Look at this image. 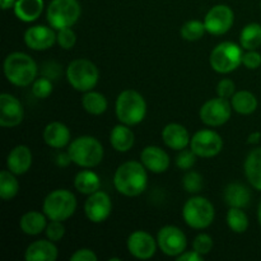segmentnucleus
<instances>
[{
	"label": "nucleus",
	"instance_id": "nucleus-15",
	"mask_svg": "<svg viewBox=\"0 0 261 261\" xmlns=\"http://www.w3.org/2000/svg\"><path fill=\"white\" fill-rule=\"evenodd\" d=\"M127 251L139 260H148L154 256L157 251V240L145 231H135L127 237Z\"/></svg>",
	"mask_w": 261,
	"mask_h": 261
},
{
	"label": "nucleus",
	"instance_id": "nucleus-6",
	"mask_svg": "<svg viewBox=\"0 0 261 261\" xmlns=\"http://www.w3.org/2000/svg\"><path fill=\"white\" fill-rule=\"evenodd\" d=\"M98 68L87 59L73 60L66 68V79L78 92L92 91L98 83Z\"/></svg>",
	"mask_w": 261,
	"mask_h": 261
},
{
	"label": "nucleus",
	"instance_id": "nucleus-16",
	"mask_svg": "<svg viewBox=\"0 0 261 261\" xmlns=\"http://www.w3.org/2000/svg\"><path fill=\"white\" fill-rule=\"evenodd\" d=\"M0 126L14 127L23 121L24 110L19 99L12 94H0Z\"/></svg>",
	"mask_w": 261,
	"mask_h": 261
},
{
	"label": "nucleus",
	"instance_id": "nucleus-35",
	"mask_svg": "<svg viewBox=\"0 0 261 261\" xmlns=\"http://www.w3.org/2000/svg\"><path fill=\"white\" fill-rule=\"evenodd\" d=\"M203 177L196 171H189L182 178V186L188 193L196 194L203 189Z\"/></svg>",
	"mask_w": 261,
	"mask_h": 261
},
{
	"label": "nucleus",
	"instance_id": "nucleus-45",
	"mask_svg": "<svg viewBox=\"0 0 261 261\" xmlns=\"http://www.w3.org/2000/svg\"><path fill=\"white\" fill-rule=\"evenodd\" d=\"M70 162H73V161H71L70 154L68 152L56 155V165L60 166V167H66V166L70 165Z\"/></svg>",
	"mask_w": 261,
	"mask_h": 261
},
{
	"label": "nucleus",
	"instance_id": "nucleus-22",
	"mask_svg": "<svg viewBox=\"0 0 261 261\" xmlns=\"http://www.w3.org/2000/svg\"><path fill=\"white\" fill-rule=\"evenodd\" d=\"M43 140L48 147L61 149L70 143V130L63 122H50L43 130Z\"/></svg>",
	"mask_w": 261,
	"mask_h": 261
},
{
	"label": "nucleus",
	"instance_id": "nucleus-23",
	"mask_svg": "<svg viewBox=\"0 0 261 261\" xmlns=\"http://www.w3.org/2000/svg\"><path fill=\"white\" fill-rule=\"evenodd\" d=\"M110 143L112 148L117 152H127L133 148L135 143V135L129 125L119 124L114 126L110 134Z\"/></svg>",
	"mask_w": 261,
	"mask_h": 261
},
{
	"label": "nucleus",
	"instance_id": "nucleus-31",
	"mask_svg": "<svg viewBox=\"0 0 261 261\" xmlns=\"http://www.w3.org/2000/svg\"><path fill=\"white\" fill-rule=\"evenodd\" d=\"M240 43L245 50H256L261 46V24L250 23L240 35Z\"/></svg>",
	"mask_w": 261,
	"mask_h": 261
},
{
	"label": "nucleus",
	"instance_id": "nucleus-36",
	"mask_svg": "<svg viewBox=\"0 0 261 261\" xmlns=\"http://www.w3.org/2000/svg\"><path fill=\"white\" fill-rule=\"evenodd\" d=\"M32 93L37 98H47L53 93V83L48 78H38L32 83Z\"/></svg>",
	"mask_w": 261,
	"mask_h": 261
},
{
	"label": "nucleus",
	"instance_id": "nucleus-26",
	"mask_svg": "<svg viewBox=\"0 0 261 261\" xmlns=\"http://www.w3.org/2000/svg\"><path fill=\"white\" fill-rule=\"evenodd\" d=\"M224 200L229 206L233 208H245L250 204L251 193L249 188L239 182L229 184L224 190Z\"/></svg>",
	"mask_w": 261,
	"mask_h": 261
},
{
	"label": "nucleus",
	"instance_id": "nucleus-12",
	"mask_svg": "<svg viewBox=\"0 0 261 261\" xmlns=\"http://www.w3.org/2000/svg\"><path fill=\"white\" fill-rule=\"evenodd\" d=\"M157 244L161 251L167 256L177 257L188 246L185 233L178 227L165 226L158 231Z\"/></svg>",
	"mask_w": 261,
	"mask_h": 261
},
{
	"label": "nucleus",
	"instance_id": "nucleus-34",
	"mask_svg": "<svg viewBox=\"0 0 261 261\" xmlns=\"http://www.w3.org/2000/svg\"><path fill=\"white\" fill-rule=\"evenodd\" d=\"M205 24L200 20H189L181 27V37L186 41H198L200 40L205 32Z\"/></svg>",
	"mask_w": 261,
	"mask_h": 261
},
{
	"label": "nucleus",
	"instance_id": "nucleus-2",
	"mask_svg": "<svg viewBox=\"0 0 261 261\" xmlns=\"http://www.w3.org/2000/svg\"><path fill=\"white\" fill-rule=\"evenodd\" d=\"M36 61L24 53H12L4 60V74L8 82L17 87H27L37 78Z\"/></svg>",
	"mask_w": 261,
	"mask_h": 261
},
{
	"label": "nucleus",
	"instance_id": "nucleus-42",
	"mask_svg": "<svg viewBox=\"0 0 261 261\" xmlns=\"http://www.w3.org/2000/svg\"><path fill=\"white\" fill-rule=\"evenodd\" d=\"M242 64L250 70L260 68L261 65V55L256 50H247V53L242 56Z\"/></svg>",
	"mask_w": 261,
	"mask_h": 261
},
{
	"label": "nucleus",
	"instance_id": "nucleus-9",
	"mask_svg": "<svg viewBox=\"0 0 261 261\" xmlns=\"http://www.w3.org/2000/svg\"><path fill=\"white\" fill-rule=\"evenodd\" d=\"M242 53L241 46L233 42H221L213 48L209 56V63L212 69L219 74H227L236 70L242 64Z\"/></svg>",
	"mask_w": 261,
	"mask_h": 261
},
{
	"label": "nucleus",
	"instance_id": "nucleus-32",
	"mask_svg": "<svg viewBox=\"0 0 261 261\" xmlns=\"http://www.w3.org/2000/svg\"><path fill=\"white\" fill-rule=\"evenodd\" d=\"M19 191V182L13 172L4 170L0 172V198L3 200H12Z\"/></svg>",
	"mask_w": 261,
	"mask_h": 261
},
{
	"label": "nucleus",
	"instance_id": "nucleus-5",
	"mask_svg": "<svg viewBox=\"0 0 261 261\" xmlns=\"http://www.w3.org/2000/svg\"><path fill=\"white\" fill-rule=\"evenodd\" d=\"M42 211L50 221L64 222L76 211V199L71 191L65 189L54 190L45 198Z\"/></svg>",
	"mask_w": 261,
	"mask_h": 261
},
{
	"label": "nucleus",
	"instance_id": "nucleus-7",
	"mask_svg": "<svg viewBox=\"0 0 261 261\" xmlns=\"http://www.w3.org/2000/svg\"><path fill=\"white\" fill-rule=\"evenodd\" d=\"M216 211L211 201L203 196H194L185 203L182 208L184 221L194 229L208 228L214 221Z\"/></svg>",
	"mask_w": 261,
	"mask_h": 261
},
{
	"label": "nucleus",
	"instance_id": "nucleus-1",
	"mask_svg": "<svg viewBox=\"0 0 261 261\" xmlns=\"http://www.w3.org/2000/svg\"><path fill=\"white\" fill-rule=\"evenodd\" d=\"M148 185L147 168L142 162L129 161L119 166L114 176V186L125 196H138L143 194Z\"/></svg>",
	"mask_w": 261,
	"mask_h": 261
},
{
	"label": "nucleus",
	"instance_id": "nucleus-40",
	"mask_svg": "<svg viewBox=\"0 0 261 261\" xmlns=\"http://www.w3.org/2000/svg\"><path fill=\"white\" fill-rule=\"evenodd\" d=\"M45 232L48 240H51L53 242H58L60 241L64 237V234H65V227H64L63 222L51 221L50 223H47Z\"/></svg>",
	"mask_w": 261,
	"mask_h": 261
},
{
	"label": "nucleus",
	"instance_id": "nucleus-27",
	"mask_svg": "<svg viewBox=\"0 0 261 261\" xmlns=\"http://www.w3.org/2000/svg\"><path fill=\"white\" fill-rule=\"evenodd\" d=\"M245 175L251 186L261 191V148L251 150L245 161Z\"/></svg>",
	"mask_w": 261,
	"mask_h": 261
},
{
	"label": "nucleus",
	"instance_id": "nucleus-10",
	"mask_svg": "<svg viewBox=\"0 0 261 261\" xmlns=\"http://www.w3.org/2000/svg\"><path fill=\"white\" fill-rule=\"evenodd\" d=\"M190 149L198 157L212 158L216 157L223 149V139L214 130H199L191 137Z\"/></svg>",
	"mask_w": 261,
	"mask_h": 261
},
{
	"label": "nucleus",
	"instance_id": "nucleus-33",
	"mask_svg": "<svg viewBox=\"0 0 261 261\" xmlns=\"http://www.w3.org/2000/svg\"><path fill=\"white\" fill-rule=\"evenodd\" d=\"M227 224L234 233H244L249 227V218H247L246 213L242 211V208L231 206L227 213Z\"/></svg>",
	"mask_w": 261,
	"mask_h": 261
},
{
	"label": "nucleus",
	"instance_id": "nucleus-28",
	"mask_svg": "<svg viewBox=\"0 0 261 261\" xmlns=\"http://www.w3.org/2000/svg\"><path fill=\"white\" fill-rule=\"evenodd\" d=\"M74 186L83 195H91V194L99 190V188H101V180H99L98 175L96 172L84 170L76 173L75 178H74Z\"/></svg>",
	"mask_w": 261,
	"mask_h": 261
},
{
	"label": "nucleus",
	"instance_id": "nucleus-30",
	"mask_svg": "<svg viewBox=\"0 0 261 261\" xmlns=\"http://www.w3.org/2000/svg\"><path fill=\"white\" fill-rule=\"evenodd\" d=\"M82 106H83V109L88 114L98 116V115H102L103 112H106L109 103H107L106 97L102 93L94 91H88L84 92V96L82 97Z\"/></svg>",
	"mask_w": 261,
	"mask_h": 261
},
{
	"label": "nucleus",
	"instance_id": "nucleus-47",
	"mask_svg": "<svg viewBox=\"0 0 261 261\" xmlns=\"http://www.w3.org/2000/svg\"><path fill=\"white\" fill-rule=\"evenodd\" d=\"M15 3H17V0H0V7H2V9L7 10L10 8H14Z\"/></svg>",
	"mask_w": 261,
	"mask_h": 261
},
{
	"label": "nucleus",
	"instance_id": "nucleus-43",
	"mask_svg": "<svg viewBox=\"0 0 261 261\" xmlns=\"http://www.w3.org/2000/svg\"><path fill=\"white\" fill-rule=\"evenodd\" d=\"M71 261H97L98 257L89 249H79L70 256Z\"/></svg>",
	"mask_w": 261,
	"mask_h": 261
},
{
	"label": "nucleus",
	"instance_id": "nucleus-48",
	"mask_svg": "<svg viewBox=\"0 0 261 261\" xmlns=\"http://www.w3.org/2000/svg\"><path fill=\"white\" fill-rule=\"evenodd\" d=\"M257 221H259V224L261 227V201L259 203V206H257Z\"/></svg>",
	"mask_w": 261,
	"mask_h": 261
},
{
	"label": "nucleus",
	"instance_id": "nucleus-11",
	"mask_svg": "<svg viewBox=\"0 0 261 261\" xmlns=\"http://www.w3.org/2000/svg\"><path fill=\"white\" fill-rule=\"evenodd\" d=\"M231 101L226 98H212L201 106L199 116L200 120L208 126H222L232 116Z\"/></svg>",
	"mask_w": 261,
	"mask_h": 261
},
{
	"label": "nucleus",
	"instance_id": "nucleus-20",
	"mask_svg": "<svg viewBox=\"0 0 261 261\" xmlns=\"http://www.w3.org/2000/svg\"><path fill=\"white\" fill-rule=\"evenodd\" d=\"M162 139L163 143L171 149L182 150L190 145L191 138L184 125L172 122L166 125L165 129L162 130Z\"/></svg>",
	"mask_w": 261,
	"mask_h": 261
},
{
	"label": "nucleus",
	"instance_id": "nucleus-14",
	"mask_svg": "<svg viewBox=\"0 0 261 261\" xmlns=\"http://www.w3.org/2000/svg\"><path fill=\"white\" fill-rule=\"evenodd\" d=\"M112 212V201L109 194L105 191H96L88 195L84 204V213L92 223H102L110 217Z\"/></svg>",
	"mask_w": 261,
	"mask_h": 261
},
{
	"label": "nucleus",
	"instance_id": "nucleus-41",
	"mask_svg": "<svg viewBox=\"0 0 261 261\" xmlns=\"http://www.w3.org/2000/svg\"><path fill=\"white\" fill-rule=\"evenodd\" d=\"M236 93V84L231 79H222L217 86V94L222 98L231 99V97Z\"/></svg>",
	"mask_w": 261,
	"mask_h": 261
},
{
	"label": "nucleus",
	"instance_id": "nucleus-24",
	"mask_svg": "<svg viewBox=\"0 0 261 261\" xmlns=\"http://www.w3.org/2000/svg\"><path fill=\"white\" fill-rule=\"evenodd\" d=\"M47 219L45 213L31 211L23 214L19 221V227L23 233L28 234V236H37L46 229Z\"/></svg>",
	"mask_w": 261,
	"mask_h": 261
},
{
	"label": "nucleus",
	"instance_id": "nucleus-21",
	"mask_svg": "<svg viewBox=\"0 0 261 261\" xmlns=\"http://www.w3.org/2000/svg\"><path fill=\"white\" fill-rule=\"evenodd\" d=\"M58 255V247L51 240H38L27 247L24 259L27 261H55Z\"/></svg>",
	"mask_w": 261,
	"mask_h": 261
},
{
	"label": "nucleus",
	"instance_id": "nucleus-4",
	"mask_svg": "<svg viewBox=\"0 0 261 261\" xmlns=\"http://www.w3.org/2000/svg\"><path fill=\"white\" fill-rule=\"evenodd\" d=\"M68 153L76 166L83 168H92L98 166L103 160V147L98 139L89 135H83L69 144Z\"/></svg>",
	"mask_w": 261,
	"mask_h": 261
},
{
	"label": "nucleus",
	"instance_id": "nucleus-37",
	"mask_svg": "<svg viewBox=\"0 0 261 261\" xmlns=\"http://www.w3.org/2000/svg\"><path fill=\"white\" fill-rule=\"evenodd\" d=\"M56 42L64 50H70V48L74 47V45L76 42L75 32L70 27L59 30L58 35H56Z\"/></svg>",
	"mask_w": 261,
	"mask_h": 261
},
{
	"label": "nucleus",
	"instance_id": "nucleus-38",
	"mask_svg": "<svg viewBox=\"0 0 261 261\" xmlns=\"http://www.w3.org/2000/svg\"><path fill=\"white\" fill-rule=\"evenodd\" d=\"M193 247L200 255H206L213 249V239L206 233H200L195 237L193 242Z\"/></svg>",
	"mask_w": 261,
	"mask_h": 261
},
{
	"label": "nucleus",
	"instance_id": "nucleus-44",
	"mask_svg": "<svg viewBox=\"0 0 261 261\" xmlns=\"http://www.w3.org/2000/svg\"><path fill=\"white\" fill-rule=\"evenodd\" d=\"M176 259H177V261H201L203 260V255L193 250V251H184Z\"/></svg>",
	"mask_w": 261,
	"mask_h": 261
},
{
	"label": "nucleus",
	"instance_id": "nucleus-46",
	"mask_svg": "<svg viewBox=\"0 0 261 261\" xmlns=\"http://www.w3.org/2000/svg\"><path fill=\"white\" fill-rule=\"evenodd\" d=\"M261 139V134L259 132L256 133H252V134L249 135V138H247V144H256V143H259Z\"/></svg>",
	"mask_w": 261,
	"mask_h": 261
},
{
	"label": "nucleus",
	"instance_id": "nucleus-25",
	"mask_svg": "<svg viewBox=\"0 0 261 261\" xmlns=\"http://www.w3.org/2000/svg\"><path fill=\"white\" fill-rule=\"evenodd\" d=\"M14 14L19 20L25 23L38 19L43 10V0H17Z\"/></svg>",
	"mask_w": 261,
	"mask_h": 261
},
{
	"label": "nucleus",
	"instance_id": "nucleus-39",
	"mask_svg": "<svg viewBox=\"0 0 261 261\" xmlns=\"http://www.w3.org/2000/svg\"><path fill=\"white\" fill-rule=\"evenodd\" d=\"M196 157L198 155L193 152L191 149H182L180 150L178 155L176 157V166H177L180 170H190L196 162Z\"/></svg>",
	"mask_w": 261,
	"mask_h": 261
},
{
	"label": "nucleus",
	"instance_id": "nucleus-3",
	"mask_svg": "<svg viewBox=\"0 0 261 261\" xmlns=\"http://www.w3.org/2000/svg\"><path fill=\"white\" fill-rule=\"evenodd\" d=\"M115 111L121 124L134 126L144 120L147 115V102L139 92L126 89L117 97Z\"/></svg>",
	"mask_w": 261,
	"mask_h": 261
},
{
	"label": "nucleus",
	"instance_id": "nucleus-19",
	"mask_svg": "<svg viewBox=\"0 0 261 261\" xmlns=\"http://www.w3.org/2000/svg\"><path fill=\"white\" fill-rule=\"evenodd\" d=\"M32 166V152L27 145H17L7 157V167L14 175H24Z\"/></svg>",
	"mask_w": 261,
	"mask_h": 261
},
{
	"label": "nucleus",
	"instance_id": "nucleus-13",
	"mask_svg": "<svg viewBox=\"0 0 261 261\" xmlns=\"http://www.w3.org/2000/svg\"><path fill=\"white\" fill-rule=\"evenodd\" d=\"M234 14L233 10L224 4L214 5L209 9L204 18L206 32L214 36H221L228 32L233 25Z\"/></svg>",
	"mask_w": 261,
	"mask_h": 261
},
{
	"label": "nucleus",
	"instance_id": "nucleus-18",
	"mask_svg": "<svg viewBox=\"0 0 261 261\" xmlns=\"http://www.w3.org/2000/svg\"><path fill=\"white\" fill-rule=\"evenodd\" d=\"M140 161L153 173H163L171 165L170 155L157 145H148L140 153Z\"/></svg>",
	"mask_w": 261,
	"mask_h": 261
},
{
	"label": "nucleus",
	"instance_id": "nucleus-29",
	"mask_svg": "<svg viewBox=\"0 0 261 261\" xmlns=\"http://www.w3.org/2000/svg\"><path fill=\"white\" fill-rule=\"evenodd\" d=\"M232 109L240 115H250L256 111L257 98L249 91L236 92L231 97Z\"/></svg>",
	"mask_w": 261,
	"mask_h": 261
},
{
	"label": "nucleus",
	"instance_id": "nucleus-8",
	"mask_svg": "<svg viewBox=\"0 0 261 261\" xmlns=\"http://www.w3.org/2000/svg\"><path fill=\"white\" fill-rule=\"evenodd\" d=\"M82 8L78 0H51L46 17L54 30L71 27L78 22Z\"/></svg>",
	"mask_w": 261,
	"mask_h": 261
},
{
	"label": "nucleus",
	"instance_id": "nucleus-17",
	"mask_svg": "<svg viewBox=\"0 0 261 261\" xmlns=\"http://www.w3.org/2000/svg\"><path fill=\"white\" fill-rule=\"evenodd\" d=\"M56 35L58 33L47 25H33L24 32V43L31 50H47L56 42Z\"/></svg>",
	"mask_w": 261,
	"mask_h": 261
}]
</instances>
